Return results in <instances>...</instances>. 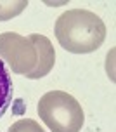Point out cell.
<instances>
[{"label":"cell","instance_id":"cell-1","mask_svg":"<svg viewBox=\"0 0 116 132\" xmlns=\"http://www.w3.org/2000/svg\"><path fill=\"white\" fill-rule=\"evenodd\" d=\"M56 38L71 54L95 52L106 40V24L92 11L69 9L56 21Z\"/></svg>","mask_w":116,"mask_h":132},{"label":"cell","instance_id":"cell-2","mask_svg":"<svg viewBox=\"0 0 116 132\" xmlns=\"http://www.w3.org/2000/svg\"><path fill=\"white\" fill-rule=\"evenodd\" d=\"M37 111L52 132H80L85 122L80 103L64 90L45 92L38 101Z\"/></svg>","mask_w":116,"mask_h":132},{"label":"cell","instance_id":"cell-3","mask_svg":"<svg viewBox=\"0 0 116 132\" xmlns=\"http://www.w3.org/2000/svg\"><path fill=\"white\" fill-rule=\"evenodd\" d=\"M0 59L12 73L28 77L37 66V51L31 38L14 31L0 33Z\"/></svg>","mask_w":116,"mask_h":132},{"label":"cell","instance_id":"cell-4","mask_svg":"<svg viewBox=\"0 0 116 132\" xmlns=\"http://www.w3.org/2000/svg\"><path fill=\"white\" fill-rule=\"evenodd\" d=\"M30 38H31L35 51H37V66L26 78H31V80L43 78L45 75L50 73V70L56 64V51H54L50 40L45 35L33 33V35H30Z\"/></svg>","mask_w":116,"mask_h":132},{"label":"cell","instance_id":"cell-5","mask_svg":"<svg viewBox=\"0 0 116 132\" xmlns=\"http://www.w3.org/2000/svg\"><path fill=\"white\" fill-rule=\"evenodd\" d=\"M14 97V85H12V75L7 64L0 59V118L9 110Z\"/></svg>","mask_w":116,"mask_h":132},{"label":"cell","instance_id":"cell-6","mask_svg":"<svg viewBox=\"0 0 116 132\" xmlns=\"http://www.w3.org/2000/svg\"><path fill=\"white\" fill-rule=\"evenodd\" d=\"M28 7L26 0H17V2H0V21H9L19 16Z\"/></svg>","mask_w":116,"mask_h":132},{"label":"cell","instance_id":"cell-7","mask_svg":"<svg viewBox=\"0 0 116 132\" xmlns=\"http://www.w3.org/2000/svg\"><path fill=\"white\" fill-rule=\"evenodd\" d=\"M7 132H45L40 127L38 122H35L31 118H21L17 122H14L12 125L7 129Z\"/></svg>","mask_w":116,"mask_h":132}]
</instances>
